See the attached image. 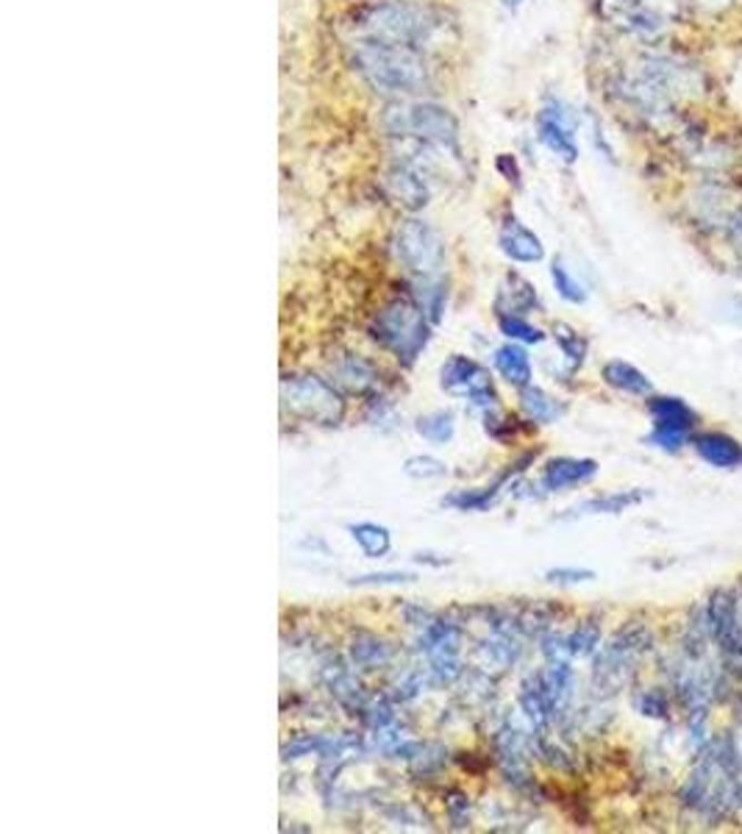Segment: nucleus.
<instances>
[{
	"mask_svg": "<svg viewBox=\"0 0 742 834\" xmlns=\"http://www.w3.org/2000/svg\"><path fill=\"white\" fill-rule=\"evenodd\" d=\"M353 68L381 96L409 98L429 87V68L418 48L362 40L353 48Z\"/></svg>",
	"mask_w": 742,
	"mask_h": 834,
	"instance_id": "f257e3e1",
	"label": "nucleus"
},
{
	"mask_svg": "<svg viewBox=\"0 0 742 834\" xmlns=\"http://www.w3.org/2000/svg\"><path fill=\"white\" fill-rule=\"evenodd\" d=\"M387 134L395 140H412L437 148L442 153H459V123L445 107L431 101L395 103L384 114Z\"/></svg>",
	"mask_w": 742,
	"mask_h": 834,
	"instance_id": "f03ea898",
	"label": "nucleus"
},
{
	"mask_svg": "<svg viewBox=\"0 0 742 834\" xmlns=\"http://www.w3.org/2000/svg\"><path fill=\"white\" fill-rule=\"evenodd\" d=\"M431 320L414 298H395L373 320V340L398 362L412 364L431 340Z\"/></svg>",
	"mask_w": 742,
	"mask_h": 834,
	"instance_id": "7ed1b4c3",
	"label": "nucleus"
},
{
	"mask_svg": "<svg viewBox=\"0 0 742 834\" xmlns=\"http://www.w3.org/2000/svg\"><path fill=\"white\" fill-rule=\"evenodd\" d=\"M686 804L698 806L712 815H723L740 801V782H736V762L729 745H712L692 771L690 784L684 790Z\"/></svg>",
	"mask_w": 742,
	"mask_h": 834,
	"instance_id": "20e7f679",
	"label": "nucleus"
},
{
	"mask_svg": "<svg viewBox=\"0 0 742 834\" xmlns=\"http://www.w3.org/2000/svg\"><path fill=\"white\" fill-rule=\"evenodd\" d=\"M359 29L364 31V40L420 48L437 31V18L412 3H375L362 12Z\"/></svg>",
	"mask_w": 742,
	"mask_h": 834,
	"instance_id": "39448f33",
	"label": "nucleus"
},
{
	"mask_svg": "<svg viewBox=\"0 0 742 834\" xmlns=\"http://www.w3.org/2000/svg\"><path fill=\"white\" fill-rule=\"evenodd\" d=\"M281 401L287 412L318 426H337L345 418V401L334 384L318 375H287L281 381Z\"/></svg>",
	"mask_w": 742,
	"mask_h": 834,
	"instance_id": "423d86ee",
	"label": "nucleus"
},
{
	"mask_svg": "<svg viewBox=\"0 0 742 834\" xmlns=\"http://www.w3.org/2000/svg\"><path fill=\"white\" fill-rule=\"evenodd\" d=\"M651 649V632L645 626H625L609 640L595 660L592 682L603 693H618L631 682L636 662Z\"/></svg>",
	"mask_w": 742,
	"mask_h": 834,
	"instance_id": "0eeeda50",
	"label": "nucleus"
},
{
	"mask_svg": "<svg viewBox=\"0 0 742 834\" xmlns=\"http://www.w3.org/2000/svg\"><path fill=\"white\" fill-rule=\"evenodd\" d=\"M395 257L414 281L442 279V270H445V242L437 234L434 225L412 218L398 229Z\"/></svg>",
	"mask_w": 742,
	"mask_h": 834,
	"instance_id": "6e6552de",
	"label": "nucleus"
},
{
	"mask_svg": "<svg viewBox=\"0 0 742 834\" xmlns=\"http://www.w3.org/2000/svg\"><path fill=\"white\" fill-rule=\"evenodd\" d=\"M440 384L448 395L464 398L484 412L498 409V392L492 386L490 370L462 353L448 356V362L440 368Z\"/></svg>",
	"mask_w": 742,
	"mask_h": 834,
	"instance_id": "1a4fd4ad",
	"label": "nucleus"
},
{
	"mask_svg": "<svg viewBox=\"0 0 742 834\" xmlns=\"http://www.w3.org/2000/svg\"><path fill=\"white\" fill-rule=\"evenodd\" d=\"M462 629L448 621H431L423 626V654L429 660L431 679L437 684H451L462 676Z\"/></svg>",
	"mask_w": 742,
	"mask_h": 834,
	"instance_id": "9d476101",
	"label": "nucleus"
},
{
	"mask_svg": "<svg viewBox=\"0 0 742 834\" xmlns=\"http://www.w3.org/2000/svg\"><path fill=\"white\" fill-rule=\"evenodd\" d=\"M575 114L564 107L562 101L551 98L545 107L537 114V140L548 148L551 153H556L559 159H564L568 164H573L579 159V142H575Z\"/></svg>",
	"mask_w": 742,
	"mask_h": 834,
	"instance_id": "9b49d317",
	"label": "nucleus"
},
{
	"mask_svg": "<svg viewBox=\"0 0 742 834\" xmlns=\"http://www.w3.org/2000/svg\"><path fill=\"white\" fill-rule=\"evenodd\" d=\"M603 14L625 34L642 37V40H653L664 29V20L640 0H603Z\"/></svg>",
	"mask_w": 742,
	"mask_h": 834,
	"instance_id": "f8f14e48",
	"label": "nucleus"
},
{
	"mask_svg": "<svg viewBox=\"0 0 742 834\" xmlns=\"http://www.w3.org/2000/svg\"><path fill=\"white\" fill-rule=\"evenodd\" d=\"M384 190L387 195L395 203H401L409 212H418L429 203V184H425V175L420 170H414L412 164L401 162L395 168H390L384 173Z\"/></svg>",
	"mask_w": 742,
	"mask_h": 834,
	"instance_id": "ddd939ff",
	"label": "nucleus"
},
{
	"mask_svg": "<svg viewBox=\"0 0 742 834\" xmlns=\"http://www.w3.org/2000/svg\"><path fill=\"white\" fill-rule=\"evenodd\" d=\"M498 248H501L503 257H509L512 262L520 264L542 262V257H545V245H542L540 237H537L529 225L520 223L518 218H509L507 223H503L501 234H498Z\"/></svg>",
	"mask_w": 742,
	"mask_h": 834,
	"instance_id": "4468645a",
	"label": "nucleus"
},
{
	"mask_svg": "<svg viewBox=\"0 0 742 834\" xmlns=\"http://www.w3.org/2000/svg\"><path fill=\"white\" fill-rule=\"evenodd\" d=\"M598 476L595 460H575V456H556L542 471V488L548 493H559V490L579 488V484L592 482Z\"/></svg>",
	"mask_w": 742,
	"mask_h": 834,
	"instance_id": "2eb2a0df",
	"label": "nucleus"
},
{
	"mask_svg": "<svg viewBox=\"0 0 742 834\" xmlns=\"http://www.w3.org/2000/svg\"><path fill=\"white\" fill-rule=\"evenodd\" d=\"M495 756L507 782L518 784V787H525L531 782L529 756H525V743L518 729H503L495 734Z\"/></svg>",
	"mask_w": 742,
	"mask_h": 834,
	"instance_id": "dca6fc26",
	"label": "nucleus"
},
{
	"mask_svg": "<svg viewBox=\"0 0 742 834\" xmlns=\"http://www.w3.org/2000/svg\"><path fill=\"white\" fill-rule=\"evenodd\" d=\"M537 307H540V298H537V290L531 281H525L520 273L503 275L495 295L498 318H501V314H520V318H523L525 312H531V309Z\"/></svg>",
	"mask_w": 742,
	"mask_h": 834,
	"instance_id": "f3484780",
	"label": "nucleus"
},
{
	"mask_svg": "<svg viewBox=\"0 0 742 834\" xmlns=\"http://www.w3.org/2000/svg\"><path fill=\"white\" fill-rule=\"evenodd\" d=\"M648 412H651L653 418V429H662V432L686 434L698 421V414L692 412V409L686 406V401H681V398H651V401H648Z\"/></svg>",
	"mask_w": 742,
	"mask_h": 834,
	"instance_id": "a211bd4d",
	"label": "nucleus"
},
{
	"mask_svg": "<svg viewBox=\"0 0 742 834\" xmlns=\"http://www.w3.org/2000/svg\"><path fill=\"white\" fill-rule=\"evenodd\" d=\"M692 445L701 454L703 462L712 468H740L742 465V445L734 438L723 432H703L692 438Z\"/></svg>",
	"mask_w": 742,
	"mask_h": 834,
	"instance_id": "6ab92c4d",
	"label": "nucleus"
},
{
	"mask_svg": "<svg viewBox=\"0 0 742 834\" xmlns=\"http://www.w3.org/2000/svg\"><path fill=\"white\" fill-rule=\"evenodd\" d=\"M492 364H495L498 373L509 381L512 386L523 390L531 384V359L518 342H507V345L495 348L492 353Z\"/></svg>",
	"mask_w": 742,
	"mask_h": 834,
	"instance_id": "aec40b11",
	"label": "nucleus"
},
{
	"mask_svg": "<svg viewBox=\"0 0 742 834\" xmlns=\"http://www.w3.org/2000/svg\"><path fill=\"white\" fill-rule=\"evenodd\" d=\"M601 375L609 386L625 392V395H651L653 392L651 379L640 368L623 362V359H612V362L603 364Z\"/></svg>",
	"mask_w": 742,
	"mask_h": 834,
	"instance_id": "412c9836",
	"label": "nucleus"
},
{
	"mask_svg": "<svg viewBox=\"0 0 742 834\" xmlns=\"http://www.w3.org/2000/svg\"><path fill=\"white\" fill-rule=\"evenodd\" d=\"M514 476V471H507L503 476H498L495 482L487 484V488H479V490H459V493L448 495V499H442V506H453V510L459 512H484L490 510L492 504H495V499L501 495V490L507 488L509 479Z\"/></svg>",
	"mask_w": 742,
	"mask_h": 834,
	"instance_id": "4be33fe9",
	"label": "nucleus"
},
{
	"mask_svg": "<svg viewBox=\"0 0 742 834\" xmlns=\"http://www.w3.org/2000/svg\"><path fill=\"white\" fill-rule=\"evenodd\" d=\"M348 534H351L353 543L362 549V554L368 560H384L387 554L392 551V534L390 529L381 526V523L373 521H359L348 526Z\"/></svg>",
	"mask_w": 742,
	"mask_h": 834,
	"instance_id": "5701e85b",
	"label": "nucleus"
},
{
	"mask_svg": "<svg viewBox=\"0 0 742 834\" xmlns=\"http://www.w3.org/2000/svg\"><path fill=\"white\" fill-rule=\"evenodd\" d=\"M648 490H618V493L598 495V499L584 501L581 506H575V515H620V512L631 510V506L642 504L648 499Z\"/></svg>",
	"mask_w": 742,
	"mask_h": 834,
	"instance_id": "b1692460",
	"label": "nucleus"
},
{
	"mask_svg": "<svg viewBox=\"0 0 742 834\" xmlns=\"http://www.w3.org/2000/svg\"><path fill=\"white\" fill-rule=\"evenodd\" d=\"M520 409H523V414L529 418V421L534 423H556L559 418L564 414V406L556 401L553 395H548L545 390H540V386H523L520 390Z\"/></svg>",
	"mask_w": 742,
	"mask_h": 834,
	"instance_id": "393cba45",
	"label": "nucleus"
},
{
	"mask_svg": "<svg viewBox=\"0 0 742 834\" xmlns=\"http://www.w3.org/2000/svg\"><path fill=\"white\" fill-rule=\"evenodd\" d=\"M351 660L353 665L362 667V671H373V667L387 665V662L392 660V649L387 645V640L368 632H359L351 643Z\"/></svg>",
	"mask_w": 742,
	"mask_h": 834,
	"instance_id": "a878e982",
	"label": "nucleus"
},
{
	"mask_svg": "<svg viewBox=\"0 0 742 834\" xmlns=\"http://www.w3.org/2000/svg\"><path fill=\"white\" fill-rule=\"evenodd\" d=\"M334 373L337 381H340L342 386H348L351 392H368L370 386L375 384V379H379L373 364L364 362V359L359 356H342L340 362H337Z\"/></svg>",
	"mask_w": 742,
	"mask_h": 834,
	"instance_id": "bb28decb",
	"label": "nucleus"
},
{
	"mask_svg": "<svg viewBox=\"0 0 742 834\" xmlns=\"http://www.w3.org/2000/svg\"><path fill=\"white\" fill-rule=\"evenodd\" d=\"M414 429H418L420 438L429 440V443L445 445L451 443L453 434H457V418H453V412H448V409H434V412L418 418Z\"/></svg>",
	"mask_w": 742,
	"mask_h": 834,
	"instance_id": "cd10ccee",
	"label": "nucleus"
},
{
	"mask_svg": "<svg viewBox=\"0 0 742 834\" xmlns=\"http://www.w3.org/2000/svg\"><path fill=\"white\" fill-rule=\"evenodd\" d=\"M551 279L556 287L559 298H564L568 303H584L586 301V287L570 273V268L564 264V259H553L551 264Z\"/></svg>",
	"mask_w": 742,
	"mask_h": 834,
	"instance_id": "c85d7f7f",
	"label": "nucleus"
},
{
	"mask_svg": "<svg viewBox=\"0 0 742 834\" xmlns=\"http://www.w3.org/2000/svg\"><path fill=\"white\" fill-rule=\"evenodd\" d=\"M498 325H501V334L509 336L512 342H523V345H540L545 340V331L531 325L529 320L520 318V314H501L498 318Z\"/></svg>",
	"mask_w": 742,
	"mask_h": 834,
	"instance_id": "c756f323",
	"label": "nucleus"
},
{
	"mask_svg": "<svg viewBox=\"0 0 742 834\" xmlns=\"http://www.w3.org/2000/svg\"><path fill=\"white\" fill-rule=\"evenodd\" d=\"M553 340H556V345L562 348L564 359L570 362V368H581L586 359V340L579 334V331H573L570 325L564 323H556L553 325Z\"/></svg>",
	"mask_w": 742,
	"mask_h": 834,
	"instance_id": "7c9ffc66",
	"label": "nucleus"
},
{
	"mask_svg": "<svg viewBox=\"0 0 742 834\" xmlns=\"http://www.w3.org/2000/svg\"><path fill=\"white\" fill-rule=\"evenodd\" d=\"M403 473L409 479H414V482H434V479L448 476V465L442 460H437V456L418 454L403 462Z\"/></svg>",
	"mask_w": 742,
	"mask_h": 834,
	"instance_id": "2f4dec72",
	"label": "nucleus"
},
{
	"mask_svg": "<svg viewBox=\"0 0 742 834\" xmlns=\"http://www.w3.org/2000/svg\"><path fill=\"white\" fill-rule=\"evenodd\" d=\"M598 643H601V626H598L595 621H584L568 637L570 656H590V654H595Z\"/></svg>",
	"mask_w": 742,
	"mask_h": 834,
	"instance_id": "473e14b6",
	"label": "nucleus"
},
{
	"mask_svg": "<svg viewBox=\"0 0 742 834\" xmlns=\"http://www.w3.org/2000/svg\"><path fill=\"white\" fill-rule=\"evenodd\" d=\"M331 693L337 695L342 706L348 710H364V690L351 673H337V679L331 682Z\"/></svg>",
	"mask_w": 742,
	"mask_h": 834,
	"instance_id": "72a5a7b5",
	"label": "nucleus"
},
{
	"mask_svg": "<svg viewBox=\"0 0 742 834\" xmlns=\"http://www.w3.org/2000/svg\"><path fill=\"white\" fill-rule=\"evenodd\" d=\"M418 573L407 571H384V573H362V576L348 579L353 587H384V584H412Z\"/></svg>",
	"mask_w": 742,
	"mask_h": 834,
	"instance_id": "f704fd0d",
	"label": "nucleus"
},
{
	"mask_svg": "<svg viewBox=\"0 0 742 834\" xmlns=\"http://www.w3.org/2000/svg\"><path fill=\"white\" fill-rule=\"evenodd\" d=\"M548 582L564 584V587H573V584H584L595 579V571H586V567H551L545 573Z\"/></svg>",
	"mask_w": 742,
	"mask_h": 834,
	"instance_id": "c9c22d12",
	"label": "nucleus"
},
{
	"mask_svg": "<svg viewBox=\"0 0 742 834\" xmlns=\"http://www.w3.org/2000/svg\"><path fill=\"white\" fill-rule=\"evenodd\" d=\"M642 715L648 717H664L668 715V695L659 693V690H648L640 701H636Z\"/></svg>",
	"mask_w": 742,
	"mask_h": 834,
	"instance_id": "e433bc0d",
	"label": "nucleus"
},
{
	"mask_svg": "<svg viewBox=\"0 0 742 834\" xmlns=\"http://www.w3.org/2000/svg\"><path fill=\"white\" fill-rule=\"evenodd\" d=\"M448 817H451L453 828H464L470 821V804L462 793L448 795Z\"/></svg>",
	"mask_w": 742,
	"mask_h": 834,
	"instance_id": "4c0bfd02",
	"label": "nucleus"
},
{
	"mask_svg": "<svg viewBox=\"0 0 742 834\" xmlns=\"http://www.w3.org/2000/svg\"><path fill=\"white\" fill-rule=\"evenodd\" d=\"M648 443L656 445V449H662V451H679L681 445L686 443V434H681V432H662V429H653V432L648 434Z\"/></svg>",
	"mask_w": 742,
	"mask_h": 834,
	"instance_id": "58836bf2",
	"label": "nucleus"
},
{
	"mask_svg": "<svg viewBox=\"0 0 742 834\" xmlns=\"http://www.w3.org/2000/svg\"><path fill=\"white\" fill-rule=\"evenodd\" d=\"M498 170L507 175V181H514V184H520V168H518V162H514V157H509V153H501V157H498Z\"/></svg>",
	"mask_w": 742,
	"mask_h": 834,
	"instance_id": "ea45409f",
	"label": "nucleus"
},
{
	"mask_svg": "<svg viewBox=\"0 0 742 834\" xmlns=\"http://www.w3.org/2000/svg\"><path fill=\"white\" fill-rule=\"evenodd\" d=\"M412 562H418V565H431V567H445L451 565V560L448 556H440V554H431V551H425V554H414Z\"/></svg>",
	"mask_w": 742,
	"mask_h": 834,
	"instance_id": "a19ab883",
	"label": "nucleus"
},
{
	"mask_svg": "<svg viewBox=\"0 0 742 834\" xmlns=\"http://www.w3.org/2000/svg\"><path fill=\"white\" fill-rule=\"evenodd\" d=\"M501 3H503V7H507V9H509V12H514V9H520V7H523L525 0H501Z\"/></svg>",
	"mask_w": 742,
	"mask_h": 834,
	"instance_id": "79ce46f5",
	"label": "nucleus"
}]
</instances>
